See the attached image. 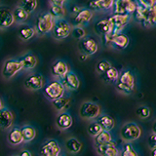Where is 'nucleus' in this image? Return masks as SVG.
<instances>
[{
  "label": "nucleus",
  "mask_w": 156,
  "mask_h": 156,
  "mask_svg": "<svg viewBox=\"0 0 156 156\" xmlns=\"http://www.w3.org/2000/svg\"><path fill=\"white\" fill-rule=\"evenodd\" d=\"M115 88L120 94L131 95L136 89V76L128 68L120 71L119 79L115 83Z\"/></svg>",
  "instance_id": "nucleus-1"
},
{
  "label": "nucleus",
  "mask_w": 156,
  "mask_h": 156,
  "mask_svg": "<svg viewBox=\"0 0 156 156\" xmlns=\"http://www.w3.org/2000/svg\"><path fill=\"white\" fill-rule=\"evenodd\" d=\"M133 15L135 21L144 27H152L156 26V5L150 8H144L139 5Z\"/></svg>",
  "instance_id": "nucleus-2"
},
{
  "label": "nucleus",
  "mask_w": 156,
  "mask_h": 156,
  "mask_svg": "<svg viewBox=\"0 0 156 156\" xmlns=\"http://www.w3.org/2000/svg\"><path fill=\"white\" fill-rule=\"evenodd\" d=\"M55 21L56 20L49 12H43L39 14L35 20V26H34L38 35L43 36L52 32Z\"/></svg>",
  "instance_id": "nucleus-3"
},
{
  "label": "nucleus",
  "mask_w": 156,
  "mask_h": 156,
  "mask_svg": "<svg viewBox=\"0 0 156 156\" xmlns=\"http://www.w3.org/2000/svg\"><path fill=\"white\" fill-rule=\"evenodd\" d=\"M66 88L60 79L52 80L43 87V93L49 101H55L65 96Z\"/></svg>",
  "instance_id": "nucleus-4"
},
{
  "label": "nucleus",
  "mask_w": 156,
  "mask_h": 156,
  "mask_svg": "<svg viewBox=\"0 0 156 156\" xmlns=\"http://www.w3.org/2000/svg\"><path fill=\"white\" fill-rule=\"evenodd\" d=\"M22 70H23V66L19 58H7L3 63L1 69V76L5 80H10Z\"/></svg>",
  "instance_id": "nucleus-5"
},
{
  "label": "nucleus",
  "mask_w": 156,
  "mask_h": 156,
  "mask_svg": "<svg viewBox=\"0 0 156 156\" xmlns=\"http://www.w3.org/2000/svg\"><path fill=\"white\" fill-rule=\"evenodd\" d=\"M141 136L140 127L135 122H127L120 129V136L126 143L136 140Z\"/></svg>",
  "instance_id": "nucleus-6"
},
{
  "label": "nucleus",
  "mask_w": 156,
  "mask_h": 156,
  "mask_svg": "<svg viewBox=\"0 0 156 156\" xmlns=\"http://www.w3.org/2000/svg\"><path fill=\"white\" fill-rule=\"evenodd\" d=\"M72 27L66 19H58L55 21L52 36L55 40H63L71 34Z\"/></svg>",
  "instance_id": "nucleus-7"
},
{
  "label": "nucleus",
  "mask_w": 156,
  "mask_h": 156,
  "mask_svg": "<svg viewBox=\"0 0 156 156\" xmlns=\"http://www.w3.org/2000/svg\"><path fill=\"white\" fill-rule=\"evenodd\" d=\"M101 106L94 101H84L80 106L79 115L85 120L97 119L101 115Z\"/></svg>",
  "instance_id": "nucleus-8"
},
{
  "label": "nucleus",
  "mask_w": 156,
  "mask_h": 156,
  "mask_svg": "<svg viewBox=\"0 0 156 156\" xmlns=\"http://www.w3.org/2000/svg\"><path fill=\"white\" fill-rule=\"evenodd\" d=\"M78 49H79L80 53L85 54L88 57H90L95 55L99 51V42H98V40L95 37L86 35L83 39L79 40Z\"/></svg>",
  "instance_id": "nucleus-9"
},
{
  "label": "nucleus",
  "mask_w": 156,
  "mask_h": 156,
  "mask_svg": "<svg viewBox=\"0 0 156 156\" xmlns=\"http://www.w3.org/2000/svg\"><path fill=\"white\" fill-rule=\"evenodd\" d=\"M138 6L139 3L136 0H115L112 12L113 14L133 15Z\"/></svg>",
  "instance_id": "nucleus-10"
},
{
  "label": "nucleus",
  "mask_w": 156,
  "mask_h": 156,
  "mask_svg": "<svg viewBox=\"0 0 156 156\" xmlns=\"http://www.w3.org/2000/svg\"><path fill=\"white\" fill-rule=\"evenodd\" d=\"M23 86L29 91L41 90L45 86V79L40 73H31L24 79Z\"/></svg>",
  "instance_id": "nucleus-11"
},
{
  "label": "nucleus",
  "mask_w": 156,
  "mask_h": 156,
  "mask_svg": "<svg viewBox=\"0 0 156 156\" xmlns=\"http://www.w3.org/2000/svg\"><path fill=\"white\" fill-rule=\"evenodd\" d=\"M114 27L115 32H120L131 23L133 15L130 14H112L108 18Z\"/></svg>",
  "instance_id": "nucleus-12"
},
{
  "label": "nucleus",
  "mask_w": 156,
  "mask_h": 156,
  "mask_svg": "<svg viewBox=\"0 0 156 156\" xmlns=\"http://www.w3.org/2000/svg\"><path fill=\"white\" fill-rule=\"evenodd\" d=\"M61 146L56 140H47L40 147L41 156H60Z\"/></svg>",
  "instance_id": "nucleus-13"
},
{
  "label": "nucleus",
  "mask_w": 156,
  "mask_h": 156,
  "mask_svg": "<svg viewBox=\"0 0 156 156\" xmlns=\"http://www.w3.org/2000/svg\"><path fill=\"white\" fill-rule=\"evenodd\" d=\"M94 18V12L89 8H81L80 11L76 13L73 17V27L80 26L83 27L89 23Z\"/></svg>",
  "instance_id": "nucleus-14"
},
{
  "label": "nucleus",
  "mask_w": 156,
  "mask_h": 156,
  "mask_svg": "<svg viewBox=\"0 0 156 156\" xmlns=\"http://www.w3.org/2000/svg\"><path fill=\"white\" fill-rule=\"evenodd\" d=\"M15 23L13 10L5 5H0V29H6Z\"/></svg>",
  "instance_id": "nucleus-15"
},
{
  "label": "nucleus",
  "mask_w": 156,
  "mask_h": 156,
  "mask_svg": "<svg viewBox=\"0 0 156 156\" xmlns=\"http://www.w3.org/2000/svg\"><path fill=\"white\" fill-rule=\"evenodd\" d=\"M70 70L69 66L67 65V62H65L63 60H56L53 62V65L51 66V73L52 75L56 78V79H62L63 78L66 73Z\"/></svg>",
  "instance_id": "nucleus-16"
},
{
  "label": "nucleus",
  "mask_w": 156,
  "mask_h": 156,
  "mask_svg": "<svg viewBox=\"0 0 156 156\" xmlns=\"http://www.w3.org/2000/svg\"><path fill=\"white\" fill-rule=\"evenodd\" d=\"M65 88L68 91H76L80 87V79L73 70H69L66 75L61 79Z\"/></svg>",
  "instance_id": "nucleus-17"
},
{
  "label": "nucleus",
  "mask_w": 156,
  "mask_h": 156,
  "mask_svg": "<svg viewBox=\"0 0 156 156\" xmlns=\"http://www.w3.org/2000/svg\"><path fill=\"white\" fill-rule=\"evenodd\" d=\"M115 0H91L88 7L93 12H106L112 11Z\"/></svg>",
  "instance_id": "nucleus-18"
},
{
  "label": "nucleus",
  "mask_w": 156,
  "mask_h": 156,
  "mask_svg": "<svg viewBox=\"0 0 156 156\" xmlns=\"http://www.w3.org/2000/svg\"><path fill=\"white\" fill-rule=\"evenodd\" d=\"M19 60L23 66V71L33 70L38 63V60H37L36 56L34 55V54H32L31 52H27L26 54H23V56H21L19 58Z\"/></svg>",
  "instance_id": "nucleus-19"
},
{
  "label": "nucleus",
  "mask_w": 156,
  "mask_h": 156,
  "mask_svg": "<svg viewBox=\"0 0 156 156\" xmlns=\"http://www.w3.org/2000/svg\"><path fill=\"white\" fill-rule=\"evenodd\" d=\"M130 44V39L127 34L120 32H115L113 38H112L110 47L116 49V50H124Z\"/></svg>",
  "instance_id": "nucleus-20"
},
{
  "label": "nucleus",
  "mask_w": 156,
  "mask_h": 156,
  "mask_svg": "<svg viewBox=\"0 0 156 156\" xmlns=\"http://www.w3.org/2000/svg\"><path fill=\"white\" fill-rule=\"evenodd\" d=\"M37 34L36 29L34 27L30 26L28 23H23L21 24L18 29V36L22 41L27 42L32 39L34 36Z\"/></svg>",
  "instance_id": "nucleus-21"
},
{
  "label": "nucleus",
  "mask_w": 156,
  "mask_h": 156,
  "mask_svg": "<svg viewBox=\"0 0 156 156\" xmlns=\"http://www.w3.org/2000/svg\"><path fill=\"white\" fill-rule=\"evenodd\" d=\"M96 149L100 156H119V150L113 140L108 144L98 145Z\"/></svg>",
  "instance_id": "nucleus-22"
},
{
  "label": "nucleus",
  "mask_w": 156,
  "mask_h": 156,
  "mask_svg": "<svg viewBox=\"0 0 156 156\" xmlns=\"http://www.w3.org/2000/svg\"><path fill=\"white\" fill-rule=\"evenodd\" d=\"M14 122V115L12 111L2 107L0 108V130H7L11 128Z\"/></svg>",
  "instance_id": "nucleus-23"
},
{
  "label": "nucleus",
  "mask_w": 156,
  "mask_h": 156,
  "mask_svg": "<svg viewBox=\"0 0 156 156\" xmlns=\"http://www.w3.org/2000/svg\"><path fill=\"white\" fill-rule=\"evenodd\" d=\"M114 31V27L112 26L109 19H102L101 21L97 22L95 24V32L98 35L105 36L107 33Z\"/></svg>",
  "instance_id": "nucleus-24"
},
{
  "label": "nucleus",
  "mask_w": 156,
  "mask_h": 156,
  "mask_svg": "<svg viewBox=\"0 0 156 156\" xmlns=\"http://www.w3.org/2000/svg\"><path fill=\"white\" fill-rule=\"evenodd\" d=\"M73 124L72 116L66 111L60 112V114L57 116L56 125L58 129L61 130H67L69 129Z\"/></svg>",
  "instance_id": "nucleus-25"
},
{
  "label": "nucleus",
  "mask_w": 156,
  "mask_h": 156,
  "mask_svg": "<svg viewBox=\"0 0 156 156\" xmlns=\"http://www.w3.org/2000/svg\"><path fill=\"white\" fill-rule=\"evenodd\" d=\"M119 75H120L119 70L117 69L116 67L111 66L108 69L105 70L101 74V79L104 80L106 84H114L115 85V83L119 79Z\"/></svg>",
  "instance_id": "nucleus-26"
},
{
  "label": "nucleus",
  "mask_w": 156,
  "mask_h": 156,
  "mask_svg": "<svg viewBox=\"0 0 156 156\" xmlns=\"http://www.w3.org/2000/svg\"><path fill=\"white\" fill-rule=\"evenodd\" d=\"M13 15H14L15 23L19 24V26L27 23L28 17H29V14L27 11H24L20 5H17V6L13 9Z\"/></svg>",
  "instance_id": "nucleus-27"
},
{
  "label": "nucleus",
  "mask_w": 156,
  "mask_h": 156,
  "mask_svg": "<svg viewBox=\"0 0 156 156\" xmlns=\"http://www.w3.org/2000/svg\"><path fill=\"white\" fill-rule=\"evenodd\" d=\"M8 141L13 145H18L23 141L22 130L19 127H13L8 133Z\"/></svg>",
  "instance_id": "nucleus-28"
},
{
  "label": "nucleus",
  "mask_w": 156,
  "mask_h": 156,
  "mask_svg": "<svg viewBox=\"0 0 156 156\" xmlns=\"http://www.w3.org/2000/svg\"><path fill=\"white\" fill-rule=\"evenodd\" d=\"M97 121L105 131H111L115 127V121L111 116L107 114H101L97 118Z\"/></svg>",
  "instance_id": "nucleus-29"
},
{
  "label": "nucleus",
  "mask_w": 156,
  "mask_h": 156,
  "mask_svg": "<svg viewBox=\"0 0 156 156\" xmlns=\"http://www.w3.org/2000/svg\"><path fill=\"white\" fill-rule=\"evenodd\" d=\"M48 12L52 15V17L55 20L65 19L66 16V9L65 8V6H61V5L50 4Z\"/></svg>",
  "instance_id": "nucleus-30"
},
{
  "label": "nucleus",
  "mask_w": 156,
  "mask_h": 156,
  "mask_svg": "<svg viewBox=\"0 0 156 156\" xmlns=\"http://www.w3.org/2000/svg\"><path fill=\"white\" fill-rule=\"evenodd\" d=\"M52 105L53 106L55 107V109L58 112H62V111H66L69 108V105H70V99L67 97H62L60 99H57L55 101H52Z\"/></svg>",
  "instance_id": "nucleus-31"
},
{
  "label": "nucleus",
  "mask_w": 156,
  "mask_h": 156,
  "mask_svg": "<svg viewBox=\"0 0 156 156\" xmlns=\"http://www.w3.org/2000/svg\"><path fill=\"white\" fill-rule=\"evenodd\" d=\"M66 147L72 154L80 152L82 149V143L76 138H69L66 141Z\"/></svg>",
  "instance_id": "nucleus-32"
},
{
  "label": "nucleus",
  "mask_w": 156,
  "mask_h": 156,
  "mask_svg": "<svg viewBox=\"0 0 156 156\" xmlns=\"http://www.w3.org/2000/svg\"><path fill=\"white\" fill-rule=\"evenodd\" d=\"M112 141V136L110 134V131H105L102 130L101 133H100L97 136L94 138V143L95 145H101V144H105Z\"/></svg>",
  "instance_id": "nucleus-33"
},
{
  "label": "nucleus",
  "mask_w": 156,
  "mask_h": 156,
  "mask_svg": "<svg viewBox=\"0 0 156 156\" xmlns=\"http://www.w3.org/2000/svg\"><path fill=\"white\" fill-rule=\"evenodd\" d=\"M22 134H23V138L24 143H28V141H31L34 140L36 136V131L30 125H23L22 128Z\"/></svg>",
  "instance_id": "nucleus-34"
},
{
  "label": "nucleus",
  "mask_w": 156,
  "mask_h": 156,
  "mask_svg": "<svg viewBox=\"0 0 156 156\" xmlns=\"http://www.w3.org/2000/svg\"><path fill=\"white\" fill-rule=\"evenodd\" d=\"M37 0H19L18 5H20L24 11H27L29 15L33 13L37 8Z\"/></svg>",
  "instance_id": "nucleus-35"
},
{
  "label": "nucleus",
  "mask_w": 156,
  "mask_h": 156,
  "mask_svg": "<svg viewBox=\"0 0 156 156\" xmlns=\"http://www.w3.org/2000/svg\"><path fill=\"white\" fill-rule=\"evenodd\" d=\"M102 130L104 129L101 128V126L99 124V122L98 121L92 122L91 124L88 125V128H87L88 134H89L91 136H93V138H95V136H97L100 133H101Z\"/></svg>",
  "instance_id": "nucleus-36"
},
{
  "label": "nucleus",
  "mask_w": 156,
  "mask_h": 156,
  "mask_svg": "<svg viewBox=\"0 0 156 156\" xmlns=\"http://www.w3.org/2000/svg\"><path fill=\"white\" fill-rule=\"evenodd\" d=\"M119 156H139V154L136 151V149H134V147L129 143H126V144H124L123 146H122V149L119 153Z\"/></svg>",
  "instance_id": "nucleus-37"
},
{
  "label": "nucleus",
  "mask_w": 156,
  "mask_h": 156,
  "mask_svg": "<svg viewBox=\"0 0 156 156\" xmlns=\"http://www.w3.org/2000/svg\"><path fill=\"white\" fill-rule=\"evenodd\" d=\"M71 35L73 38L76 39V40H81V39H83L86 36V30L84 27L80 26L72 27Z\"/></svg>",
  "instance_id": "nucleus-38"
},
{
  "label": "nucleus",
  "mask_w": 156,
  "mask_h": 156,
  "mask_svg": "<svg viewBox=\"0 0 156 156\" xmlns=\"http://www.w3.org/2000/svg\"><path fill=\"white\" fill-rule=\"evenodd\" d=\"M111 66L110 62H108L107 60H100L96 63V71L97 73H99L100 75H101L105 70H107L108 68Z\"/></svg>",
  "instance_id": "nucleus-39"
},
{
  "label": "nucleus",
  "mask_w": 156,
  "mask_h": 156,
  "mask_svg": "<svg viewBox=\"0 0 156 156\" xmlns=\"http://www.w3.org/2000/svg\"><path fill=\"white\" fill-rule=\"evenodd\" d=\"M136 116L140 119H147L151 114V110L146 105H140L136 110Z\"/></svg>",
  "instance_id": "nucleus-40"
},
{
  "label": "nucleus",
  "mask_w": 156,
  "mask_h": 156,
  "mask_svg": "<svg viewBox=\"0 0 156 156\" xmlns=\"http://www.w3.org/2000/svg\"><path fill=\"white\" fill-rule=\"evenodd\" d=\"M136 1L144 8H150L156 5V0H136Z\"/></svg>",
  "instance_id": "nucleus-41"
},
{
  "label": "nucleus",
  "mask_w": 156,
  "mask_h": 156,
  "mask_svg": "<svg viewBox=\"0 0 156 156\" xmlns=\"http://www.w3.org/2000/svg\"><path fill=\"white\" fill-rule=\"evenodd\" d=\"M148 146L149 148H156V134L152 133L149 136H148Z\"/></svg>",
  "instance_id": "nucleus-42"
},
{
  "label": "nucleus",
  "mask_w": 156,
  "mask_h": 156,
  "mask_svg": "<svg viewBox=\"0 0 156 156\" xmlns=\"http://www.w3.org/2000/svg\"><path fill=\"white\" fill-rule=\"evenodd\" d=\"M67 0H49V3L54 5H61V6H65Z\"/></svg>",
  "instance_id": "nucleus-43"
},
{
  "label": "nucleus",
  "mask_w": 156,
  "mask_h": 156,
  "mask_svg": "<svg viewBox=\"0 0 156 156\" xmlns=\"http://www.w3.org/2000/svg\"><path fill=\"white\" fill-rule=\"evenodd\" d=\"M19 156H32V155L28 150H22L21 152H20Z\"/></svg>",
  "instance_id": "nucleus-44"
},
{
  "label": "nucleus",
  "mask_w": 156,
  "mask_h": 156,
  "mask_svg": "<svg viewBox=\"0 0 156 156\" xmlns=\"http://www.w3.org/2000/svg\"><path fill=\"white\" fill-rule=\"evenodd\" d=\"M88 58V56L87 55H85V54H82V53H80V56H79V58L82 61V62H84L86 58Z\"/></svg>",
  "instance_id": "nucleus-45"
},
{
  "label": "nucleus",
  "mask_w": 156,
  "mask_h": 156,
  "mask_svg": "<svg viewBox=\"0 0 156 156\" xmlns=\"http://www.w3.org/2000/svg\"><path fill=\"white\" fill-rule=\"evenodd\" d=\"M150 156H156V148H152L150 151Z\"/></svg>",
  "instance_id": "nucleus-46"
},
{
  "label": "nucleus",
  "mask_w": 156,
  "mask_h": 156,
  "mask_svg": "<svg viewBox=\"0 0 156 156\" xmlns=\"http://www.w3.org/2000/svg\"><path fill=\"white\" fill-rule=\"evenodd\" d=\"M152 132L156 134V120L153 122V124H152Z\"/></svg>",
  "instance_id": "nucleus-47"
},
{
  "label": "nucleus",
  "mask_w": 156,
  "mask_h": 156,
  "mask_svg": "<svg viewBox=\"0 0 156 156\" xmlns=\"http://www.w3.org/2000/svg\"><path fill=\"white\" fill-rule=\"evenodd\" d=\"M2 107H3V104H2L1 99H0V108H2Z\"/></svg>",
  "instance_id": "nucleus-48"
},
{
  "label": "nucleus",
  "mask_w": 156,
  "mask_h": 156,
  "mask_svg": "<svg viewBox=\"0 0 156 156\" xmlns=\"http://www.w3.org/2000/svg\"><path fill=\"white\" fill-rule=\"evenodd\" d=\"M13 156H19V155H13Z\"/></svg>",
  "instance_id": "nucleus-49"
}]
</instances>
